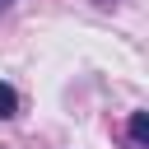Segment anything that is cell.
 Masks as SVG:
<instances>
[{"instance_id": "obj_1", "label": "cell", "mask_w": 149, "mask_h": 149, "mask_svg": "<svg viewBox=\"0 0 149 149\" xmlns=\"http://www.w3.org/2000/svg\"><path fill=\"white\" fill-rule=\"evenodd\" d=\"M126 135H130V144H135V149H144V144H149V112H130Z\"/></svg>"}, {"instance_id": "obj_3", "label": "cell", "mask_w": 149, "mask_h": 149, "mask_svg": "<svg viewBox=\"0 0 149 149\" xmlns=\"http://www.w3.org/2000/svg\"><path fill=\"white\" fill-rule=\"evenodd\" d=\"M14 5H19V0H0V14H5V9H14Z\"/></svg>"}, {"instance_id": "obj_2", "label": "cell", "mask_w": 149, "mask_h": 149, "mask_svg": "<svg viewBox=\"0 0 149 149\" xmlns=\"http://www.w3.org/2000/svg\"><path fill=\"white\" fill-rule=\"evenodd\" d=\"M9 116H19V93H14V84L0 79V121H9Z\"/></svg>"}]
</instances>
